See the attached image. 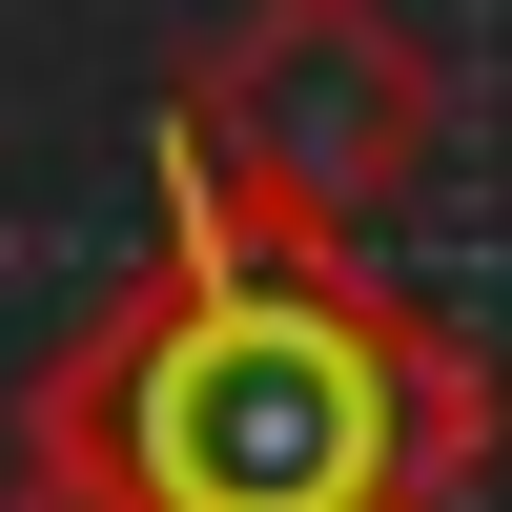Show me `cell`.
<instances>
[{"instance_id": "obj_1", "label": "cell", "mask_w": 512, "mask_h": 512, "mask_svg": "<svg viewBox=\"0 0 512 512\" xmlns=\"http://www.w3.org/2000/svg\"><path fill=\"white\" fill-rule=\"evenodd\" d=\"M144 267L41 349L0 512H451L492 472V369L349 246H287L205 185V144H144Z\"/></svg>"}, {"instance_id": "obj_2", "label": "cell", "mask_w": 512, "mask_h": 512, "mask_svg": "<svg viewBox=\"0 0 512 512\" xmlns=\"http://www.w3.org/2000/svg\"><path fill=\"white\" fill-rule=\"evenodd\" d=\"M164 123L205 144V185H226L246 226L369 246L410 185H431V144H451V62L390 21V0H246V21L185 62Z\"/></svg>"}]
</instances>
